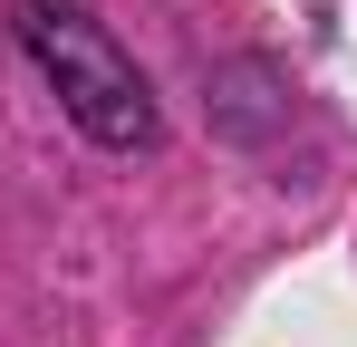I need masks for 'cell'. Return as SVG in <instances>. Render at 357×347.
<instances>
[{"label":"cell","instance_id":"obj_1","mask_svg":"<svg viewBox=\"0 0 357 347\" xmlns=\"http://www.w3.org/2000/svg\"><path fill=\"white\" fill-rule=\"evenodd\" d=\"M20 49L49 68V87H59V107L77 116L87 145H107V155H145V145L165 135L145 68L116 49L107 20H87L77 0H20Z\"/></svg>","mask_w":357,"mask_h":347}]
</instances>
